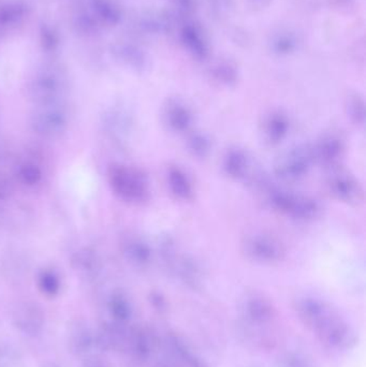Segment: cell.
Listing matches in <instances>:
<instances>
[{"mask_svg":"<svg viewBox=\"0 0 366 367\" xmlns=\"http://www.w3.org/2000/svg\"><path fill=\"white\" fill-rule=\"evenodd\" d=\"M260 193L273 211L293 220L315 221L323 211L321 203L313 195L283 188L272 181Z\"/></svg>","mask_w":366,"mask_h":367,"instance_id":"cell-1","label":"cell"},{"mask_svg":"<svg viewBox=\"0 0 366 367\" xmlns=\"http://www.w3.org/2000/svg\"><path fill=\"white\" fill-rule=\"evenodd\" d=\"M242 253L248 260L258 264L273 265L286 258L287 250L281 239L270 233H248L241 243Z\"/></svg>","mask_w":366,"mask_h":367,"instance_id":"cell-2","label":"cell"},{"mask_svg":"<svg viewBox=\"0 0 366 367\" xmlns=\"http://www.w3.org/2000/svg\"><path fill=\"white\" fill-rule=\"evenodd\" d=\"M314 165L311 144H299L284 151L274 165L276 177L287 183L301 181Z\"/></svg>","mask_w":366,"mask_h":367,"instance_id":"cell-3","label":"cell"},{"mask_svg":"<svg viewBox=\"0 0 366 367\" xmlns=\"http://www.w3.org/2000/svg\"><path fill=\"white\" fill-rule=\"evenodd\" d=\"M111 183L115 193L128 202H146L151 195L149 181L145 175L133 167L125 165L114 167Z\"/></svg>","mask_w":366,"mask_h":367,"instance_id":"cell-4","label":"cell"},{"mask_svg":"<svg viewBox=\"0 0 366 367\" xmlns=\"http://www.w3.org/2000/svg\"><path fill=\"white\" fill-rule=\"evenodd\" d=\"M224 173L229 179L237 181H244L255 186L256 183L263 177L265 173L258 170L254 165L253 158L245 149L232 147L224 153L221 160Z\"/></svg>","mask_w":366,"mask_h":367,"instance_id":"cell-5","label":"cell"},{"mask_svg":"<svg viewBox=\"0 0 366 367\" xmlns=\"http://www.w3.org/2000/svg\"><path fill=\"white\" fill-rule=\"evenodd\" d=\"M328 171L325 188L333 199L350 205L358 204L363 200V188L355 175L341 167Z\"/></svg>","mask_w":366,"mask_h":367,"instance_id":"cell-6","label":"cell"},{"mask_svg":"<svg viewBox=\"0 0 366 367\" xmlns=\"http://www.w3.org/2000/svg\"><path fill=\"white\" fill-rule=\"evenodd\" d=\"M295 307L300 320L315 334L339 314L329 303L314 295L299 297L295 300Z\"/></svg>","mask_w":366,"mask_h":367,"instance_id":"cell-7","label":"cell"},{"mask_svg":"<svg viewBox=\"0 0 366 367\" xmlns=\"http://www.w3.org/2000/svg\"><path fill=\"white\" fill-rule=\"evenodd\" d=\"M314 165H321L327 170L339 167L342 159L345 156L346 142L341 133H325L311 144Z\"/></svg>","mask_w":366,"mask_h":367,"instance_id":"cell-8","label":"cell"},{"mask_svg":"<svg viewBox=\"0 0 366 367\" xmlns=\"http://www.w3.org/2000/svg\"><path fill=\"white\" fill-rule=\"evenodd\" d=\"M242 310L246 321L251 326H269L276 317L273 303L260 292L247 293L242 302Z\"/></svg>","mask_w":366,"mask_h":367,"instance_id":"cell-9","label":"cell"},{"mask_svg":"<svg viewBox=\"0 0 366 367\" xmlns=\"http://www.w3.org/2000/svg\"><path fill=\"white\" fill-rule=\"evenodd\" d=\"M322 344L334 350H349L357 343V336L351 327L339 315L317 334Z\"/></svg>","mask_w":366,"mask_h":367,"instance_id":"cell-10","label":"cell"},{"mask_svg":"<svg viewBox=\"0 0 366 367\" xmlns=\"http://www.w3.org/2000/svg\"><path fill=\"white\" fill-rule=\"evenodd\" d=\"M163 119L170 131L179 135H186L193 130L195 113L185 101L170 99L163 110Z\"/></svg>","mask_w":366,"mask_h":367,"instance_id":"cell-11","label":"cell"},{"mask_svg":"<svg viewBox=\"0 0 366 367\" xmlns=\"http://www.w3.org/2000/svg\"><path fill=\"white\" fill-rule=\"evenodd\" d=\"M291 129L289 115L281 110L268 112L261 123V133L265 143L272 147L281 144L287 139Z\"/></svg>","mask_w":366,"mask_h":367,"instance_id":"cell-12","label":"cell"},{"mask_svg":"<svg viewBox=\"0 0 366 367\" xmlns=\"http://www.w3.org/2000/svg\"><path fill=\"white\" fill-rule=\"evenodd\" d=\"M165 345L168 354L180 367H209L207 363L196 354L189 344L177 333H167Z\"/></svg>","mask_w":366,"mask_h":367,"instance_id":"cell-13","label":"cell"},{"mask_svg":"<svg viewBox=\"0 0 366 367\" xmlns=\"http://www.w3.org/2000/svg\"><path fill=\"white\" fill-rule=\"evenodd\" d=\"M127 346L133 360L145 363L157 347V337L151 328L140 327L129 333Z\"/></svg>","mask_w":366,"mask_h":367,"instance_id":"cell-14","label":"cell"},{"mask_svg":"<svg viewBox=\"0 0 366 367\" xmlns=\"http://www.w3.org/2000/svg\"><path fill=\"white\" fill-rule=\"evenodd\" d=\"M166 183L168 190L177 200L188 202L195 197L196 188L193 179L180 165H172L167 167Z\"/></svg>","mask_w":366,"mask_h":367,"instance_id":"cell-15","label":"cell"},{"mask_svg":"<svg viewBox=\"0 0 366 367\" xmlns=\"http://www.w3.org/2000/svg\"><path fill=\"white\" fill-rule=\"evenodd\" d=\"M169 271L177 275V278L188 288L197 290L202 286L203 271L200 263L193 257L179 253Z\"/></svg>","mask_w":366,"mask_h":367,"instance_id":"cell-16","label":"cell"},{"mask_svg":"<svg viewBox=\"0 0 366 367\" xmlns=\"http://www.w3.org/2000/svg\"><path fill=\"white\" fill-rule=\"evenodd\" d=\"M129 333L123 323H105L98 335V344L105 350H117L127 345Z\"/></svg>","mask_w":366,"mask_h":367,"instance_id":"cell-17","label":"cell"},{"mask_svg":"<svg viewBox=\"0 0 366 367\" xmlns=\"http://www.w3.org/2000/svg\"><path fill=\"white\" fill-rule=\"evenodd\" d=\"M186 149L191 156L198 159H204L210 156L213 143L207 133L199 130H190L186 133Z\"/></svg>","mask_w":366,"mask_h":367,"instance_id":"cell-18","label":"cell"},{"mask_svg":"<svg viewBox=\"0 0 366 367\" xmlns=\"http://www.w3.org/2000/svg\"><path fill=\"white\" fill-rule=\"evenodd\" d=\"M126 255L138 267H147L152 262L153 251L151 246L142 239H130L126 245Z\"/></svg>","mask_w":366,"mask_h":367,"instance_id":"cell-19","label":"cell"},{"mask_svg":"<svg viewBox=\"0 0 366 367\" xmlns=\"http://www.w3.org/2000/svg\"><path fill=\"white\" fill-rule=\"evenodd\" d=\"M70 345L72 350L78 354H85L89 352L93 346V335L87 327L78 324L71 332Z\"/></svg>","mask_w":366,"mask_h":367,"instance_id":"cell-20","label":"cell"},{"mask_svg":"<svg viewBox=\"0 0 366 367\" xmlns=\"http://www.w3.org/2000/svg\"><path fill=\"white\" fill-rule=\"evenodd\" d=\"M346 113L348 119L353 125L358 127H363L365 123L366 112L365 103L359 96H353L349 98L347 105H346Z\"/></svg>","mask_w":366,"mask_h":367,"instance_id":"cell-21","label":"cell"},{"mask_svg":"<svg viewBox=\"0 0 366 367\" xmlns=\"http://www.w3.org/2000/svg\"><path fill=\"white\" fill-rule=\"evenodd\" d=\"M110 309H111L114 320L116 322L123 323V324H126L133 315L131 305L127 299L124 298L123 295H116L112 299Z\"/></svg>","mask_w":366,"mask_h":367,"instance_id":"cell-22","label":"cell"},{"mask_svg":"<svg viewBox=\"0 0 366 367\" xmlns=\"http://www.w3.org/2000/svg\"><path fill=\"white\" fill-rule=\"evenodd\" d=\"M17 324L20 330L26 334H37L42 327V319L37 313L27 310V314L20 315L17 317Z\"/></svg>","mask_w":366,"mask_h":367,"instance_id":"cell-23","label":"cell"},{"mask_svg":"<svg viewBox=\"0 0 366 367\" xmlns=\"http://www.w3.org/2000/svg\"><path fill=\"white\" fill-rule=\"evenodd\" d=\"M152 303H153L155 309H157L159 313H167L168 310V303L166 299L163 298V295L159 293H153L152 295Z\"/></svg>","mask_w":366,"mask_h":367,"instance_id":"cell-24","label":"cell"},{"mask_svg":"<svg viewBox=\"0 0 366 367\" xmlns=\"http://www.w3.org/2000/svg\"><path fill=\"white\" fill-rule=\"evenodd\" d=\"M91 367H102L101 365L99 364H93Z\"/></svg>","mask_w":366,"mask_h":367,"instance_id":"cell-25","label":"cell"},{"mask_svg":"<svg viewBox=\"0 0 366 367\" xmlns=\"http://www.w3.org/2000/svg\"><path fill=\"white\" fill-rule=\"evenodd\" d=\"M45 367H57V366H56V365H54V364H49V365H47V366Z\"/></svg>","mask_w":366,"mask_h":367,"instance_id":"cell-26","label":"cell"}]
</instances>
